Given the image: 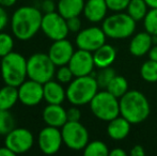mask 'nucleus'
<instances>
[{
    "mask_svg": "<svg viewBox=\"0 0 157 156\" xmlns=\"http://www.w3.org/2000/svg\"><path fill=\"white\" fill-rule=\"evenodd\" d=\"M43 14L34 6L18 8L11 17V29L19 41H29L41 29Z\"/></svg>",
    "mask_w": 157,
    "mask_h": 156,
    "instance_id": "nucleus-1",
    "label": "nucleus"
},
{
    "mask_svg": "<svg viewBox=\"0 0 157 156\" xmlns=\"http://www.w3.org/2000/svg\"><path fill=\"white\" fill-rule=\"evenodd\" d=\"M120 115L130 124H139L145 121L151 112V107L147 96L138 90H128L119 98Z\"/></svg>",
    "mask_w": 157,
    "mask_h": 156,
    "instance_id": "nucleus-2",
    "label": "nucleus"
},
{
    "mask_svg": "<svg viewBox=\"0 0 157 156\" xmlns=\"http://www.w3.org/2000/svg\"><path fill=\"white\" fill-rule=\"evenodd\" d=\"M0 72L6 85L18 87L28 77L27 59L19 52H10L1 58Z\"/></svg>",
    "mask_w": 157,
    "mask_h": 156,
    "instance_id": "nucleus-3",
    "label": "nucleus"
},
{
    "mask_svg": "<svg viewBox=\"0 0 157 156\" xmlns=\"http://www.w3.org/2000/svg\"><path fill=\"white\" fill-rule=\"evenodd\" d=\"M98 89L99 87L94 76L75 77L66 89V100L75 106H83L90 104Z\"/></svg>",
    "mask_w": 157,
    "mask_h": 156,
    "instance_id": "nucleus-4",
    "label": "nucleus"
},
{
    "mask_svg": "<svg viewBox=\"0 0 157 156\" xmlns=\"http://www.w3.org/2000/svg\"><path fill=\"white\" fill-rule=\"evenodd\" d=\"M136 23L127 13L116 12L104 19L101 28L108 38L122 40L132 36L136 30Z\"/></svg>",
    "mask_w": 157,
    "mask_h": 156,
    "instance_id": "nucleus-5",
    "label": "nucleus"
},
{
    "mask_svg": "<svg viewBox=\"0 0 157 156\" xmlns=\"http://www.w3.org/2000/svg\"><path fill=\"white\" fill-rule=\"evenodd\" d=\"M90 109L94 117L109 122L120 116V100L107 90L98 91L90 102Z\"/></svg>",
    "mask_w": 157,
    "mask_h": 156,
    "instance_id": "nucleus-6",
    "label": "nucleus"
},
{
    "mask_svg": "<svg viewBox=\"0 0 157 156\" xmlns=\"http://www.w3.org/2000/svg\"><path fill=\"white\" fill-rule=\"evenodd\" d=\"M27 75L29 79L44 85L56 75V65L48 54L36 52L27 59Z\"/></svg>",
    "mask_w": 157,
    "mask_h": 156,
    "instance_id": "nucleus-7",
    "label": "nucleus"
},
{
    "mask_svg": "<svg viewBox=\"0 0 157 156\" xmlns=\"http://www.w3.org/2000/svg\"><path fill=\"white\" fill-rule=\"evenodd\" d=\"M63 143L73 151H80L89 142L88 129L79 121H67L61 127Z\"/></svg>",
    "mask_w": 157,
    "mask_h": 156,
    "instance_id": "nucleus-8",
    "label": "nucleus"
},
{
    "mask_svg": "<svg viewBox=\"0 0 157 156\" xmlns=\"http://www.w3.org/2000/svg\"><path fill=\"white\" fill-rule=\"evenodd\" d=\"M41 30L48 39L52 41L65 39L70 32L66 19L59 12L44 14L42 18Z\"/></svg>",
    "mask_w": 157,
    "mask_h": 156,
    "instance_id": "nucleus-9",
    "label": "nucleus"
},
{
    "mask_svg": "<svg viewBox=\"0 0 157 156\" xmlns=\"http://www.w3.org/2000/svg\"><path fill=\"white\" fill-rule=\"evenodd\" d=\"M4 144L15 154H23L31 150L34 144V137L29 129L15 127L8 135H6Z\"/></svg>",
    "mask_w": 157,
    "mask_h": 156,
    "instance_id": "nucleus-10",
    "label": "nucleus"
},
{
    "mask_svg": "<svg viewBox=\"0 0 157 156\" xmlns=\"http://www.w3.org/2000/svg\"><path fill=\"white\" fill-rule=\"evenodd\" d=\"M106 38L107 36L104 32L103 28L89 27L78 32L75 43L79 49L93 52L106 43Z\"/></svg>",
    "mask_w": 157,
    "mask_h": 156,
    "instance_id": "nucleus-11",
    "label": "nucleus"
},
{
    "mask_svg": "<svg viewBox=\"0 0 157 156\" xmlns=\"http://www.w3.org/2000/svg\"><path fill=\"white\" fill-rule=\"evenodd\" d=\"M63 143L62 133L58 127L49 126L41 129L37 136V144L44 154L52 155L56 154L61 149Z\"/></svg>",
    "mask_w": 157,
    "mask_h": 156,
    "instance_id": "nucleus-12",
    "label": "nucleus"
},
{
    "mask_svg": "<svg viewBox=\"0 0 157 156\" xmlns=\"http://www.w3.org/2000/svg\"><path fill=\"white\" fill-rule=\"evenodd\" d=\"M17 90L19 102L27 107L36 106L44 100L43 83L32 79L25 80L21 86L17 87Z\"/></svg>",
    "mask_w": 157,
    "mask_h": 156,
    "instance_id": "nucleus-13",
    "label": "nucleus"
},
{
    "mask_svg": "<svg viewBox=\"0 0 157 156\" xmlns=\"http://www.w3.org/2000/svg\"><path fill=\"white\" fill-rule=\"evenodd\" d=\"M67 65L72 70L75 77L91 75L95 67L93 54L91 51L78 48V50L73 54Z\"/></svg>",
    "mask_w": 157,
    "mask_h": 156,
    "instance_id": "nucleus-14",
    "label": "nucleus"
},
{
    "mask_svg": "<svg viewBox=\"0 0 157 156\" xmlns=\"http://www.w3.org/2000/svg\"><path fill=\"white\" fill-rule=\"evenodd\" d=\"M75 50L73 44L65 38L54 41L48 50V56L50 57L56 67H62L68 64Z\"/></svg>",
    "mask_w": 157,
    "mask_h": 156,
    "instance_id": "nucleus-15",
    "label": "nucleus"
},
{
    "mask_svg": "<svg viewBox=\"0 0 157 156\" xmlns=\"http://www.w3.org/2000/svg\"><path fill=\"white\" fill-rule=\"evenodd\" d=\"M42 117H43V120L46 123V125L58 127V128L62 127L67 122L66 110L61 105L57 104H48L44 108Z\"/></svg>",
    "mask_w": 157,
    "mask_h": 156,
    "instance_id": "nucleus-16",
    "label": "nucleus"
},
{
    "mask_svg": "<svg viewBox=\"0 0 157 156\" xmlns=\"http://www.w3.org/2000/svg\"><path fill=\"white\" fill-rule=\"evenodd\" d=\"M109 10L105 0H88L85 2L83 15L91 23H99L106 18L107 11Z\"/></svg>",
    "mask_w": 157,
    "mask_h": 156,
    "instance_id": "nucleus-17",
    "label": "nucleus"
},
{
    "mask_svg": "<svg viewBox=\"0 0 157 156\" xmlns=\"http://www.w3.org/2000/svg\"><path fill=\"white\" fill-rule=\"evenodd\" d=\"M153 46V36L149 32H139L132 36L129 43V51L135 57H142L149 54Z\"/></svg>",
    "mask_w": 157,
    "mask_h": 156,
    "instance_id": "nucleus-18",
    "label": "nucleus"
},
{
    "mask_svg": "<svg viewBox=\"0 0 157 156\" xmlns=\"http://www.w3.org/2000/svg\"><path fill=\"white\" fill-rule=\"evenodd\" d=\"M44 100L47 104L61 105L66 98V90H64L61 82L55 80H49L43 85Z\"/></svg>",
    "mask_w": 157,
    "mask_h": 156,
    "instance_id": "nucleus-19",
    "label": "nucleus"
},
{
    "mask_svg": "<svg viewBox=\"0 0 157 156\" xmlns=\"http://www.w3.org/2000/svg\"><path fill=\"white\" fill-rule=\"evenodd\" d=\"M130 126L132 124L124 117L118 116L117 118L112 119L111 121L108 122L107 134L111 139L120 141V140L125 139L128 136L130 131Z\"/></svg>",
    "mask_w": 157,
    "mask_h": 156,
    "instance_id": "nucleus-20",
    "label": "nucleus"
},
{
    "mask_svg": "<svg viewBox=\"0 0 157 156\" xmlns=\"http://www.w3.org/2000/svg\"><path fill=\"white\" fill-rule=\"evenodd\" d=\"M93 54L94 64L97 69H103V67H111L117 58V50L113 46L104 44L99 48H97Z\"/></svg>",
    "mask_w": 157,
    "mask_h": 156,
    "instance_id": "nucleus-21",
    "label": "nucleus"
},
{
    "mask_svg": "<svg viewBox=\"0 0 157 156\" xmlns=\"http://www.w3.org/2000/svg\"><path fill=\"white\" fill-rule=\"evenodd\" d=\"M85 0H58L57 10L65 19L79 16L83 12Z\"/></svg>",
    "mask_w": 157,
    "mask_h": 156,
    "instance_id": "nucleus-22",
    "label": "nucleus"
},
{
    "mask_svg": "<svg viewBox=\"0 0 157 156\" xmlns=\"http://www.w3.org/2000/svg\"><path fill=\"white\" fill-rule=\"evenodd\" d=\"M18 101L17 87L6 85L0 89V109L10 110Z\"/></svg>",
    "mask_w": 157,
    "mask_h": 156,
    "instance_id": "nucleus-23",
    "label": "nucleus"
},
{
    "mask_svg": "<svg viewBox=\"0 0 157 156\" xmlns=\"http://www.w3.org/2000/svg\"><path fill=\"white\" fill-rule=\"evenodd\" d=\"M147 8L149 6L147 4L145 0H130L129 4L127 6V14L132 18H134L136 21H143L147 13Z\"/></svg>",
    "mask_w": 157,
    "mask_h": 156,
    "instance_id": "nucleus-24",
    "label": "nucleus"
},
{
    "mask_svg": "<svg viewBox=\"0 0 157 156\" xmlns=\"http://www.w3.org/2000/svg\"><path fill=\"white\" fill-rule=\"evenodd\" d=\"M106 90L108 92H110L112 95L116 96V97L120 98L128 91V82L125 77L120 75H116L109 82Z\"/></svg>",
    "mask_w": 157,
    "mask_h": 156,
    "instance_id": "nucleus-25",
    "label": "nucleus"
},
{
    "mask_svg": "<svg viewBox=\"0 0 157 156\" xmlns=\"http://www.w3.org/2000/svg\"><path fill=\"white\" fill-rule=\"evenodd\" d=\"M109 152L107 144L101 140L88 142L86 148L83 149V154L86 156H109Z\"/></svg>",
    "mask_w": 157,
    "mask_h": 156,
    "instance_id": "nucleus-26",
    "label": "nucleus"
},
{
    "mask_svg": "<svg viewBox=\"0 0 157 156\" xmlns=\"http://www.w3.org/2000/svg\"><path fill=\"white\" fill-rule=\"evenodd\" d=\"M140 75L147 82H157V61L147 60L141 65Z\"/></svg>",
    "mask_w": 157,
    "mask_h": 156,
    "instance_id": "nucleus-27",
    "label": "nucleus"
},
{
    "mask_svg": "<svg viewBox=\"0 0 157 156\" xmlns=\"http://www.w3.org/2000/svg\"><path fill=\"white\" fill-rule=\"evenodd\" d=\"M15 127V119L10 110L0 109V135H8Z\"/></svg>",
    "mask_w": 157,
    "mask_h": 156,
    "instance_id": "nucleus-28",
    "label": "nucleus"
},
{
    "mask_svg": "<svg viewBox=\"0 0 157 156\" xmlns=\"http://www.w3.org/2000/svg\"><path fill=\"white\" fill-rule=\"evenodd\" d=\"M116 71L112 69L111 67H103V69H99V71L96 73V75L94 76L96 79V82L98 85L99 88L101 89H106L109 85V82L112 80V78L116 76Z\"/></svg>",
    "mask_w": 157,
    "mask_h": 156,
    "instance_id": "nucleus-29",
    "label": "nucleus"
},
{
    "mask_svg": "<svg viewBox=\"0 0 157 156\" xmlns=\"http://www.w3.org/2000/svg\"><path fill=\"white\" fill-rule=\"evenodd\" d=\"M143 26L147 32L151 36H157V8H153L147 11L144 19Z\"/></svg>",
    "mask_w": 157,
    "mask_h": 156,
    "instance_id": "nucleus-30",
    "label": "nucleus"
},
{
    "mask_svg": "<svg viewBox=\"0 0 157 156\" xmlns=\"http://www.w3.org/2000/svg\"><path fill=\"white\" fill-rule=\"evenodd\" d=\"M14 40L13 36L6 32H0V58L13 51Z\"/></svg>",
    "mask_w": 157,
    "mask_h": 156,
    "instance_id": "nucleus-31",
    "label": "nucleus"
},
{
    "mask_svg": "<svg viewBox=\"0 0 157 156\" xmlns=\"http://www.w3.org/2000/svg\"><path fill=\"white\" fill-rule=\"evenodd\" d=\"M74 77V74L68 65L59 67L58 71H56V78L61 83H70Z\"/></svg>",
    "mask_w": 157,
    "mask_h": 156,
    "instance_id": "nucleus-32",
    "label": "nucleus"
},
{
    "mask_svg": "<svg viewBox=\"0 0 157 156\" xmlns=\"http://www.w3.org/2000/svg\"><path fill=\"white\" fill-rule=\"evenodd\" d=\"M105 1L109 10L113 12H122L123 10L127 9L130 0H105Z\"/></svg>",
    "mask_w": 157,
    "mask_h": 156,
    "instance_id": "nucleus-33",
    "label": "nucleus"
},
{
    "mask_svg": "<svg viewBox=\"0 0 157 156\" xmlns=\"http://www.w3.org/2000/svg\"><path fill=\"white\" fill-rule=\"evenodd\" d=\"M67 23V27L70 32H79L81 30V21L79 16L71 17V18L66 19Z\"/></svg>",
    "mask_w": 157,
    "mask_h": 156,
    "instance_id": "nucleus-34",
    "label": "nucleus"
},
{
    "mask_svg": "<svg viewBox=\"0 0 157 156\" xmlns=\"http://www.w3.org/2000/svg\"><path fill=\"white\" fill-rule=\"evenodd\" d=\"M67 113V121H80L81 111L79 110L78 106H73L66 110Z\"/></svg>",
    "mask_w": 157,
    "mask_h": 156,
    "instance_id": "nucleus-35",
    "label": "nucleus"
},
{
    "mask_svg": "<svg viewBox=\"0 0 157 156\" xmlns=\"http://www.w3.org/2000/svg\"><path fill=\"white\" fill-rule=\"evenodd\" d=\"M56 0H43L41 4V9L44 12V14L46 13H52V12H56L57 9V4L55 3Z\"/></svg>",
    "mask_w": 157,
    "mask_h": 156,
    "instance_id": "nucleus-36",
    "label": "nucleus"
},
{
    "mask_svg": "<svg viewBox=\"0 0 157 156\" xmlns=\"http://www.w3.org/2000/svg\"><path fill=\"white\" fill-rule=\"evenodd\" d=\"M8 23H9L8 13H6V11L4 10L3 6H0V32L6 27Z\"/></svg>",
    "mask_w": 157,
    "mask_h": 156,
    "instance_id": "nucleus-37",
    "label": "nucleus"
},
{
    "mask_svg": "<svg viewBox=\"0 0 157 156\" xmlns=\"http://www.w3.org/2000/svg\"><path fill=\"white\" fill-rule=\"evenodd\" d=\"M144 154H145L144 149H143L142 146H139V144L135 146L134 148L132 149V151H130V155H132V156H143Z\"/></svg>",
    "mask_w": 157,
    "mask_h": 156,
    "instance_id": "nucleus-38",
    "label": "nucleus"
},
{
    "mask_svg": "<svg viewBox=\"0 0 157 156\" xmlns=\"http://www.w3.org/2000/svg\"><path fill=\"white\" fill-rule=\"evenodd\" d=\"M149 58L151 60L157 61V44H153V46L151 47L149 51Z\"/></svg>",
    "mask_w": 157,
    "mask_h": 156,
    "instance_id": "nucleus-39",
    "label": "nucleus"
},
{
    "mask_svg": "<svg viewBox=\"0 0 157 156\" xmlns=\"http://www.w3.org/2000/svg\"><path fill=\"white\" fill-rule=\"evenodd\" d=\"M126 155H127V153H126L123 149H120V148L113 149V150L109 152V156H126Z\"/></svg>",
    "mask_w": 157,
    "mask_h": 156,
    "instance_id": "nucleus-40",
    "label": "nucleus"
},
{
    "mask_svg": "<svg viewBox=\"0 0 157 156\" xmlns=\"http://www.w3.org/2000/svg\"><path fill=\"white\" fill-rule=\"evenodd\" d=\"M14 155L16 154L12 150H10L8 146H4L2 148H0V156H14Z\"/></svg>",
    "mask_w": 157,
    "mask_h": 156,
    "instance_id": "nucleus-41",
    "label": "nucleus"
},
{
    "mask_svg": "<svg viewBox=\"0 0 157 156\" xmlns=\"http://www.w3.org/2000/svg\"><path fill=\"white\" fill-rule=\"evenodd\" d=\"M17 0H0V6L3 8H10L16 3Z\"/></svg>",
    "mask_w": 157,
    "mask_h": 156,
    "instance_id": "nucleus-42",
    "label": "nucleus"
},
{
    "mask_svg": "<svg viewBox=\"0 0 157 156\" xmlns=\"http://www.w3.org/2000/svg\"><path fill=\"white\" fill-rule=\"evenodd\" d=\"M145 2L149 6V8H157V0H145Z\"/></svg>",
    "mask_w": 157,
    "mask_h": 156,
    "instance_id": "nucleus-43",
    "label": "nucleus"
}]
</instances>
